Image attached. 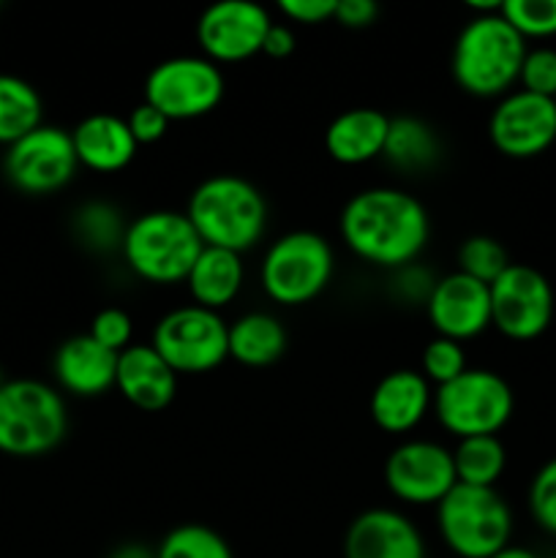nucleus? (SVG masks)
Segmentation results:
<instances>
[{"label":"nucleus","instance_id":"nucleus-39","mask_svg":"<svg viewBox=\"0 0 556 558\" xmlns=\"http://www.w3.org/2000/svg\"><path fill=\"white\" fill-rule=\"evenodd\" d=\"M294 52V33L289 25H281V22H273L270 31H267L265 44H262V54L273 60H283Z\"/></svg>","mask_w":556,"mask_h":558},{"label":"nucleus","instance_id":"nucleus-10","mask_svg":"<svg viewBox=\"0 0 556 558\" xmlns=\"http://www.w3.org/2000/svg\"><path fill=\"white\" fill-rule=\"evenodd\" d=\"M223 98V74L205 54L167 58L145 80V104L156 107L164 118L196 120L210 114Z\"/></svg>","mask_w":556,"mask_h":558},{"label":"nucleus","instance_id":"nucleus-41","mask_svg":"<svg viewBox=\"0 0 556 558\" xmlns=\"http://www.w3.org/2000/svg\"><path fill=\"white\" fill-rule=\"evenodd\" d=\"M491 558H540V556L532 554V550H527V548H518V545H507L505 550H499V554L491 556Z\"/></svg>","mask_w":556,"mask_h":558},{"label":"nucleus","instance_id":"nucleus-36","mask_svg":"<svg viewBox=\"0 0 556 558\" xmlns=\"http://www.w3.org/2000/svg\"><path fill=\"white\" fill-rule=\"evenodd\" d=\"M125 123H129L131 136L136 140V145H153V142L164 140L169 131V120L164 118L156 107H150V104L145 101H142L140 107L131 109Z\"/></svg>","mask_w":556,"mask_h":558},{"label":"nucleus","instance_id":"nucleus-9","mask_svg":"<svg viewBox=\"0 0 556 558\" xmlns=\"http://www.w3.org/2000/svg\"><path fill=\"white\" fill-rule=\"evenodd\" d=\"M150 347L178 376L210 374L229 357V325L216 311L180 305L153 327Z\"/></svg>","mask_w":556,"mask_h":558},{"label":"nucleus","instance_id":"nucleus-18","mask_svg":"<svg viewBox=\"0 0 556 558\" xmlns=\"http://www.w3.org/2000/svg\"><path fill=\"white\" fill-rule=\"evenodd\" d=\"M371 420L385 434H409L434 409V387L420 371L398 368L376 381L371 392Z\"/></svg>","mask_w":556,"mask_h":558},{"label":"nucleus","instance_id":"nucleus-7","mask_svg":"<svg viewBox=\"0 0 556 558\" xmlns=\"http://www.w3.org/2000/svg\"><path fill=\"white\" fill-rule=\"evenodd\" d=\"M336 254L322 234L294 229L281 234L262 256L259 281L278 305H305L319 298L333 281Z\"/></svg>","mask_w":556,"mask_h":558},{"label":"nucleus","instance_id":"nucleus-2","mask_svg":"<svg viewBox=\"0 0 556 558\" xmlns=\"http://www.w3.org/2000/svg\"><path fill=\"white\" fill-rule=\"evenodd\" d=\"M191 227L207 248H254L267 229V202L251 180L240 174H213L202 180L185 205Z\"/></svg>","mask_w":556,"mask_h":558},{"label":"nucleus","instance_id":"nucleus-20","mask_svg":"<svg viewBox=\"0 0 556 558\" xmlns=\"http://www.w3.org/2000/svg\"><path fill=\"white\" fill-rule=\"evenodd\" d=\"M60 390L76 398H98L114 387L118 354L104 349L90 336H74L63 341L52 360Z\"/></svg>","mask_w":556,"mask_h":558},{"label":"nucleus","instance_id":"nucleus-27","mask_svg":"<svg viewBox=\"0 0 556 558\" xmlns=\"http://www.w3.org/2000/svg\"><path fill=\"white\" fill-rule=\"evenodd\" d=\"M452 466L461 485L496 488L507 466V450L499 436H469L458 439L452 450Z\"/></svg>","mask_w":556,"mask_h":558},{"label":"nucleus","instance_id":"nucleus-6","mask_svg":"<svg viewBox=\"0 0 556 558\" xmlns=\"http://www.w3.org/2000/svg\"><path fill=\"white\" fill-rule=\"evenodd\" d=\"M436 529L458 558H491L510 545L512 512L496 488L458 483L436 505Z\"/></svg>","mask_w":556,"mask_h":558},{"label":"nucleus","instance_id":"nucleus-11","mask_svg":"<svg viewBox=\"0 0 556 558\" xmlns=\"http://www.w3.org/2000/svg\"><path fill=\"white\" fill-rule=\"evenodd\" d=\"M488 289L491 327L510 341H534L554 322V289L534 267L512 262Z\"/></svg>","mask_w":556,"mask_h":558},{"label":"nucleus","instance_id":"nucleus-3","mask_svg":"<svg viewBox=\"0 0 556 558\" xmlns=\"http://www.w3.org/2000/svg\"><path fill=\"white\" fill-rule=\"evenodd\" d=\"M527 52V41L512 31L501 11L472 16L452 44V80L469 96L501 98L518 85Z\"/></svg>","mask_w":556,"mask_h":558},{"label":"nucleus","instance_id":"nucleus-1","mask_svg":"<svg viewBox=\"0 0 556 558\" xmlns=\"http://www.w3.org/2000/svg\"><path fill=\"white\" fill-rule=\"evenodd\" d=\"M338 227L358 259L396 272L414 265L431 240V218L423 202L390 185L358 191L343 205Z\"/></svg>","mask_w":556,"mask_h":558},{"label":"nucleus","instance_id":"nucleus-26","mask_svg":"<svg viewBox=\"0 0 556 558\" xmlns=\"http://www.w3.org/2000/svg\"><path fill=\"white\" fill-rule=\"evenodd\" d=\"M44 118V104L31 82L14 74H0V145L11 147L36 131Z\"/></svg>","mask_w":556,"mask_h":558},{"label":"nucleus","instance_id":"nucleus-19","mask_svg":"<svg viewBox=\"0 0 556 558\" xmlns=\"http://www.w3.org/2000/svg\"><path fill=\"white\" fill-rule=\"evenodd\" d=\"M114 390L142 412H161L174 401L178 374L150 343H131L118 354Z\"/></svg>","mask_w":556,"mask_h":558},{"label":"nucleus","instance_id":"nucleus-5","mask_svg":"<svg viewBox=\"0 0 556 558\" xmlns=\"http://www.w3.org/2000/svg\"><path fill=\"white\" fill-rule=\"evenodd\" d=\"M69 430L65 401L55 387L36 379L0 385V452L38 458L52 452Z\"/></svg>","mask_w":556,"mask_h":558},{"label":"nucleus","instance_id":"nucleus-30","mask_svg":"<svg viewBox=\"0 0 556 558\" xmlns=\"http://www.w3.org/2000/svg\"><path fill=\"white\" fill-rule=\"evenodd\" d=\"M510 265L512 262L505 245L488 234H472L458 248V272L485 283V287H491Z\"/></svg>","mask_w":556,"mask_h":558},{"label":"nucleus","instance_id":"nucleus-31","mask_svg":"<svg viewBox=\"0 0 556 558\" xmlns=\"http://www.w3.org/2000/svg\"><path fill=\"white\" fill-rule=\"evenodd\" d=\"M501 16L523 41L556 36V0H505Z\"/></svg>","mask_w":556,"mask_h":558},{"label":"nucleus","instance_id":"nucleus-21","mask_svg":"<svg viewBox=\"0 0 556 558\" xmlns=\"http://www.w3.org/2000/svg\"><path fill=\"white\" fill-rule=\"evenodd\" d=\"M71 142H74L80 167L98 174H114L125 169L134 161L136 147H140L131 136L125 118L107 112L87 114L85 120H80L71 131Z\"/></svg>","mask_w":556,"mask_h":558},{"label":"nucleus","instance_id":"nucleus-24","mask_svg":"<svg viewBox=\"0 0 556 558\" xmlns=\"http://www.w3.org/2000/svg\"><path fill=\"white\" fill-rule=\"evenodd\" d=\"M287 352L281 319L265 311H251L229 325V357L245 368H267Z\"/></svg>","mask_w":556,"mask_h":558},{"label":"nucleus","instance_id":"nucleus-8","mask_svg":"<svg viewBox=\"0 0 556 558\" xmlns=\"http://www.w3.org/2000/svg\"><path fill=\"white\" fill-rule=\"evenodd\" d=\"M516 396L496 371L467 368L458 379L434 390V409L442 428L458 439L496 436L512 417Z\"/></svg>","mask_w":556,"mask_h":558},{"label":"nucleus","instance_id":"nucleus-13","mask_svg":"<svg viewBox=\"0 0 556 558\" xmlns=\"http://www.w3.org/2000/svg\"><path fill=\"white\" fill-rule=\"evenodd\" d=\"M385 485L403 505L436 507L458 485L452 450L425 439L403 441L387 456Z\"/></svg>","mask_w":556,"mask_h":558},{"label":"nucleus","instance_id":"nucleus-37","mask_svg":"<svg viewBox=\"0 0 556 558\" xmlns=\"http://www.w3.org/2000/svg\"><path fill=\"white\" fill-rule=\"evenodd\" d=\"M278 11L298 25H322L336 16V0H281Z\"/></svg>","mask_w":556,"mask_h":558},{"label":"nucleus","instance_id":"nucleus-25","mask_svg":"<svg viewBox=\"0 0 556 558\" xmlns=\"http://www.w3.org/2000/svg\"><path fill=\"white\" fill-rule=\"evenodd\" d=\"M439 136L420 118H390V131L385 142V158L398 172L418 174L439 161Z\"/></svg>","mask_w":556,"mask_h":558},{"label":"nucleus","instance_id":"nucleus-29","mask_svg":"<svg viewBox=\"0 0 556 558\" xmlns=\"http://www.w3.org/2000/svg\"><path fill=\"white\" fill-rule=\"evenodd\" d=\"M156 558H234L227 539L205 523H183L167 532Z\"/></svg>","mask_w":556,"mask_h":558},{"label":"nucleus","instance_id":"nucleus-40","mask_svg":"<svg viewBox=\"0 0 556 558\" xmlns=\"http://www.w3.org/2000/svg\"><path fill=\"white\" fill-rule=\"evenodd\" d=\"M109 558H156V550L145 548L140 543H129V545H120Z\"/></svg>","mask_w":556,"mask_h":558},{"label":"nucleus","instance_id":"nucleus-17","mask_svg":"<svg viewBox=\"0 0 556 558\" xmlns=\"http://www.w3.org/2000/svg\"><path fill=\"white\" fill-rule=\"evenodd\" d=\"M343 558H425V539L403 512L374 507L349 523Z\"/></svg>","mask_w":556,"mask_h":558},{"label":"nucleus","instance_id":"nucleus-28","mask_svg":"<svg viewBox=\"0 0 556 558\" xmlns=\"http://www.w3.org/2000/svg\"><path fill=\"white\" fill-rule=\"evenodd\" d=\"M125 227L129 223L120 216L118 207L101 199L85 202L74 213V221H71L74 238L80 240L82 248L93 251V254H112V251H120L125 238Z\"/></svg>","mask_w":556,"mask_h":558},{"label":"nucleus","instance_id":"nucleus-34","mask_svg":"<svg viewBox=\"0 0 556 558\" xmlns=\"http://www.w3.org/2000/svg\"><path fill=\"white\" fill-rule=\"evenodd\" d=\"M521 90L534 93L543 98H556V49L534 47L523 58L521 76H518Z\"/></svg>","mask_w":556,"mask_h":558},{"label":"nucleus","instance_id":"nucleus-12","mask_svg":"<svg viewBox=\"0 0 556 558\" xmlns=\"http://www.w3.org/2000/svg\"><path fill=\"white\" fill-rule=\"evenodd\" d=\"M76 161L71 131L41 123L5 150L3 172L22 194L44 196L65 189L74 180Z\"/></svg>","mask_w":556,"mask_h":558},{"label":"nucleus","instance_id":"nucleus-16","mask_svg":"<svg viewBox=\"0 0 556 558\" xmlns=\"http://www.w3.org/2000/svg\"><path fill=\"white\" fill-rule=\"evenodd\" d=\"M425 314L436 336L458 343L472 341L491 327V289L458 270L447 272L434 281Z\"/></svg>","mask_w":556,"mask_h":558},{"label":"nucleus","instance_id":"nucleus-14","mask_svg":"<svg viewBox=\"0 0 556 558\" xmlns=\"http://www.w3.org/2000/svg\"><path fill=\"white\" fill-rule=\"evenodd\" d=\"M491 145L507 158H537L556 142V104L554 98L512 90L496 101L488 118Z\"/></svg>","mask_w":556,"mask_h":558},{"label":"nucleus","instance_id":"nucleus-35","mask_svg":"<svg viewBox=\"0 0 556 558\" xmlns=\"http://www.w3.org/2000/svg\"><path fill=\"white\" fill-rule=\"evenodd\" d=\"M87 336L101 343L104 349H109V352L120 354L134 343L131 341L134 338V322H131V316L123 308H104L93 316Z\"/></svg>","mask_w":556,"mask_h":558},{"label":"nucleus","instance_id":"nucleus-15","mask_svg":"<svg viewBox=\"0 0 556 558\" xmlns=\"http://www.w3.org/2000/svg\"><path fill=\"white\" fill-rule=\"evenodd\" d=\"M273 20L265 5L251 0H221L202 11L196 22V41L213 63H243L262 54Z\"/></svg>","mask_w":556,"mask_h":558},{"label":"nucleus","instance_id":"nucleus-33","mask_svg":"<svg viewBox=\"0 0 556 558\" xmlns=\"http://www.w3.org/2000/svg\"><path fill=\"white\" fill-rule=\"evenodd\" d=\"M529 512L543 532L556 537V458L537 469L529 485Z\"/></svg>","mask_w":556,"mask_h":558},{"label":"nucleus","instance_id":"nucleus-42","mask_svg":"<svg viewBox=\"0 0 556 558\" xmlns=\"http://www.w3.org/2000/svg\"><path fill=\"white\" fill-rule=\"evenodd\" d=\"M554 104H556V98H554Z\"/></svg>","mask_w":556,"mask_h":558},{"label":"nucleus","instance_id":"nucleus-38","mask_svg":"<svg viewBox=\"0 0 556 558\" xmlns=\"http://www.w3.org/2000/svg\"><path fill=\"white\" fill-rule=\"evenodd\" d=\"M379 16V5L374 0H336V16L333 22L349 27V31H363L374 25Z\"/></svg>","mask_w":556,"mask_h":558},{"label":"nucleus","instance_id":"nucleus-32","mask_svg":"<svg viewBox=\"0 0 556 558\" xmlns=\"http://www.w3.org/2000/svg\"><path fill=\"white\" fill-rule=\"evenodd\" d=\"M467 352H463V343L450 341V338H431L423 347L420 354V374L425 376L431 387H442L447 381L458 379V376L467 371Z\"/></svg>","mask_w":556,"mask_h":558},{"label":"nucleus","instance_id":"nucleus-4","mask_svg":"<svg viewBox=\"0 0 556 558\" xmlns=\"http://www.w3.org/2000/svg\"><path fill=\"white\" fill-rule=\"evenodd\" d=\"M202 248L205 245L185 213L150 210L129 221L120 254L136 278L167 287L185 283Z\"/></svg>","mask_w":556,"mask_h":558},{"label":"nucleus","instance_id":"nucleus-23","mask_svg":"<svg viewBox=\"0 0 556 558\" xmlns=\"http://www.w3.org/2000/svg\"><path fill=\"white\" fill-rule=\"evenodd\" d=\"M245 283L243 256L223 248H202L191 267L185 287H189L194 305L207 311H221L240 294Z\"/></svg>","mask_w":556,"mask_h":558},{"label":"nucleus","instance_id":"nucleus-22","mask_svg":"<svg viewBox=\"0 0 556 558\" xmlns=\"http://www.w3.org/2000/svg\"><path fill=\"white\" fill-rule=\"evenodd\" d=\"M390 131V118L382 109L358 107L338 114L325 131V150L343 167H360L382 158Z\"/></svg>","mask_w":556,"mask_h":558}]
</instances>
